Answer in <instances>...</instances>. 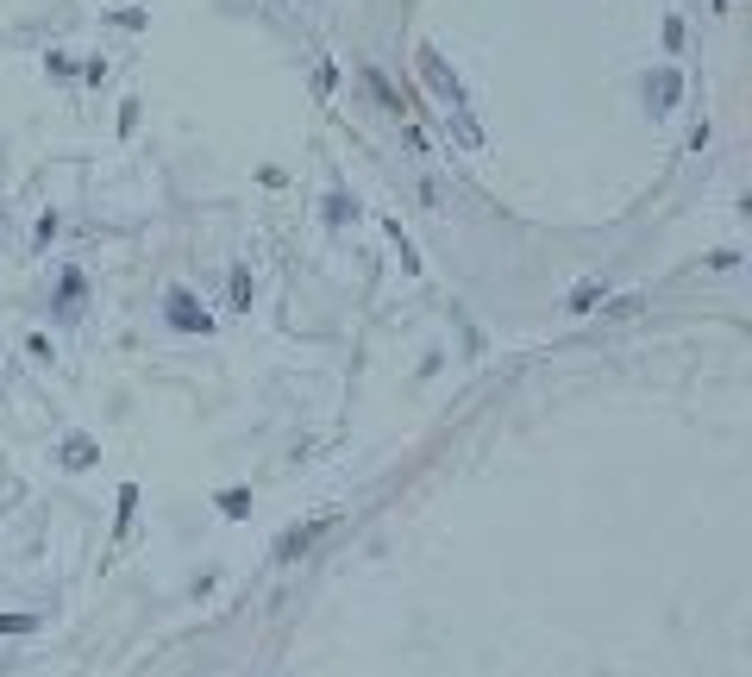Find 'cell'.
Returning <instances> with one entry per match:
<instances>
[{"instance_id":"cell-1","label":"cell","mask_w":752,"mask_h":677,"mask_svg":"<svg viewBox=\"0 0 752 677\" xmlns=\"http://www.w3.org/2000/svg\"><path fill=\"white\" fill-rule=\"evenodd\" d=\"M414 69H420V82H427V88H433V95H439L445 107H452V113H464V76H458L452 63H445V51H439V44H420V51H414Z\"/></svg>"},{"instance_id":"cell-2","label":"cell","mask_w":752,"mask_h":677,"mask_svg":"<svg viewBox=\"0 0 752 677\" xmlns=\"http://www.w3.org/2000/svg\"><path fill=\"white\" fill-rule=\"evenodd\" d=\"M640 95H646L652 120H671L677 101H684V69H677V63H652V76L640 82Z\"/></svg>"},{"instance_id":"cell-3","label":"cell","mask_w":752,"mask_h":677,"mask_svg":"<svg viewBox=\"0 0 752 677\" xmlns=\"http://www.w3.org/2000/svg\"><path fill=\"white\" fill-rule=\"evenodd\" d=\"M163 320H170L176 333H207V326H214L207 301L188 289V283H170V289H163Z\"/></svg>"},{"instance_id":"cell-4","label":"cell","mask_w":752,"mask_h":677,"mask_svg":"<svg viewBox=\"0 0 752 677\" xmlns=\"http://www.w3.org/2000/svg\"><path fill=\"white\" fill-rule=\"evenodd\" d=\"M333 521H339L333 508H320L314 521H301V527H289V533H282V540H276V565H289V558H301V552H308V546H314V540H320V533L333 527Z\"/></svg>"},{"instance_id":"cell-5","label":"cell","mask_w":752,"mask_h":677,"mask_svg":"<svg viewBox=\"0 0 752 677\" xmlns=\"http://www.w3.org/2000/svg\"><path fill=\"white\" fill-rule=\"evenodd\" d=\"M82 295H88V276H82L76 264H63L57 295H51V314H57V320H76V314H82Z\"/></svg>"},{"instance_id":"cell-6","label":"cell","mask_w":752,"mask_h":677,"mask_svg":"<svg viewBox=\"0 0 752 677\" xmlns=\"http://www.w3.org/2000/svg\"><path fill=\"white\" fill-rule=\"evenodd\" d=\"M57 464H63V471H94V464H101V446H94L88 433H63Z\"/></svg>"},{"instance_id":"cell-7","label":"cell","mask_w":752,"mask_h":677,"mask_svg":"<svg viewBox=\"0 0 752 677\" xmlns=\"http://www.w3.org/2000/svg\"><path fill=\"white\" fill-rule=\"evenodd\" d=\"M358 82L370 88L376 101H383V113H395V120H402V113H408V107H402V95H395V88H389V76H383V69H370V63H364V69H358Z\"/></svg>"},{"instance_id":"cell-8","label":"cell","mask_w":752,"mask_h":677,"mask_svg":"<svg viewBox=\"0 0 752 677\" xmlns=\"http://www.w3.org/2000/svg\"><path fill=\"white\" fill-rule=\"evenodd\" d=\"M596 301H602V276H583V283L564 295V314H590Z\"/></svg>"},{"instance_id":"cell-9","label":"cell","mask_w":752,"mask_h":677,"mask_svg":"<svg viewBox=\"0 0 752 677\" xmlns=\"http://www.w3.org/2000/svg\"><path fill=\"white\" fill-rule=\"evenodd\" d=\"M214 508H220L226 521H245V515H251V489H220Z\"/></svg>"},{"instance_id":"cell-10","label":"cell","mask_w":752,"mask_h":677,"mask_svg":"<svg viewBox=\"0 0 752 677\" xmlns=\"http://www.w3.org/2000/svg\"><path fill=\"white\" fill-rule=\"evenodd\" d=\"M44 69H51L57 82H76V76H82V57H69V51H57V44H51V51H44Z\"/></svg>"},{"instance_id":"cell-11","label":"cell","mask_w":752,"mask_h":677,"mask_svg":"<svg viewBox=\"0 0 752 677\" xmlns=\"http://www.w3.org/2000/svg\"><path fill=\"white\" fill-rule=\"evenodd\" d=\"M326 220H333V226H345V220H358V201H351L345 189H333V195H326Z\"/></svg>"},{"instance_id":"cell-12","label":"cell","mask_w":752,"mask_h":677,"mask_svg":"<svg viewBox=\"0 0 752 677\" xmlns=\"http://www.w3.org/2000/svg\"><path fill=\"white\" fill-rule=\"evenodd\" d=\"M232 308H251V264H232Z\"/></svg>"},{"instance_id":"cell-13","label":"cell","mask_w":752,"mask_h":677,"mask_svg":"<svg viewBox=\"0 0 752 677\" xmlns=\"http://www.w3.org/2000/svg\"><path fill=\"white\" fill-rule=\"evenodd\" d=\"M38 615H0V634H32Z\"/></svg>"},{"instance_id":"cell-14","label":"cell","mask_w":752,"mask_h":677,"mask_svg":"<svg viewBox=\"0 0 752 677\" xmlns=\"http://www.w3.org/2000/svg\"><path fill=\"white\" fill-rule=\"evenodd\" d=\"M314 88H320V95H333V88H339V69L320 63V69H314Z\"/></svg>"},{"instance_id":"cell-15","label":"cell","mask_w":752,"mask_h":677,"mask_svg":"<svg viewBox=\"0 0 752 677\" xmlns=\"http://www.w3.org/2000/svg\"><path fill=\"white\" fill-rule=\"evenodd\" d=\"M132 508H138V489H132V483H126V489H120V533H126V527H132Z\"/></svg>"},{"instance_id":"cell-16","label":"cell","mask_w":752,"mask_h":677,"mask_svg":"<svg viewBox=\"0 0 752 677\" xmlns=\"http://www.w3.org/2000/svg\"><path fill=\"white\" fill-rule=\"evenodd\" d=\"M82 82H107V57H82Z\"/></svg>"},{"instance_id":"cell-17","label":"cell","mask_w":752,"mask_h":677,"mask_svg":"<svg viewBox=\"0 0 752 677\" xmlns=\"http://www.w3.org/2000/svg\"><path fill=\"white\" fill-rule=\"evenodd\" d=\"M665 51H684V19H665Z\"/></svg>"},{"instance_id":"cell-18","label":"cell","mask_w":752,"mask_h":677,"mask_svg":"<svg viewBox=\"0 0 752 677\" xmlns=\"http://www.w3.org/2000/svg\"><path fill=\"white\" fill-rule=\"evenodd\" d=\"M113 19H120L126 32H145V13H138V7H120V13H113Z\"/></svg>"}]
</instances>
